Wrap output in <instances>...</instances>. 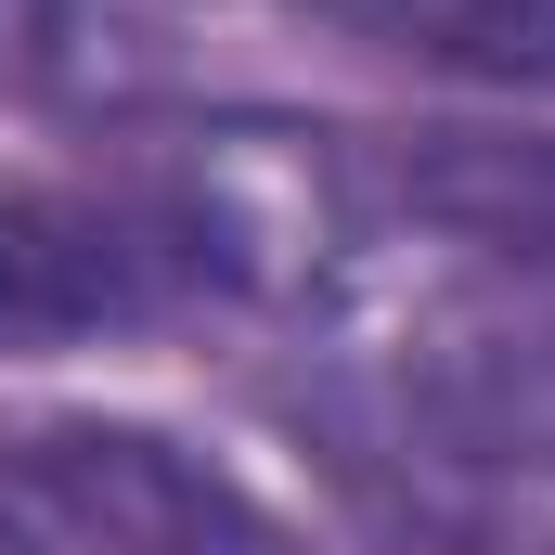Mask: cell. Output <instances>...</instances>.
<instances>
[{
    "instance_id": "3",
    "label": "cell",
    "mask_w": 555,
    "mask_h": 555,
    "mask_svg": "<svg viewBox=\"0 0 555 555\" xmlns=\"http://www.w3.org/2000/svg\"><path fill=\"white\" fill-rule=\"evenodd\" d=\"M375 181H388L401 220L478 246L491 272L555 284V130H465V117L452 130H401L375 155Z\"/></svg>"
},
{
    "instance_id": "6",
    "label": "cell",
    "mask_w": 555,
    "mask_h": 555,
    "mask_svg": "<svg viewBox=\"0 0 555 555\" xmlns=\"http://www.w3.org/2000/svg\"><path fill=\"white\" fill-rule=\"evenodd\" d=\"M543 555H555V543H543Z\"/></svg>"
},
{
    "instance_id": "2",
    "label": "cell",
    "mask_w": 555,
    "mask_h": 555,
    "mask_svg": "<svg viewBox=\"0 0 555 555\" xmlns=\"http://www.w3.org/2000/svg\"><path fill=\"white\" fill-rule=\"evenodd\" d=\"M220 246L181 207V181L142 194H0V349H52V336H104L155 323L181 297H207Z\"/></svg>"
},
{
    "instance_id": "4",
    "label": "cell",
    "mask_w": 555,
    "mask_h": 555,
    "mask_svg": "<svg viewBox=\"0 0 555 555\" xmlns=\"http://www.w3.org/2000/svg\"><path fill=\"white\" fill-rule=\"evenodd\" d=\"M336 39L401 52L439 78H491V91H555V0H310Z\"/></svg>"
},
{
    "instance_id": "1",
    "label": "cell",
    "mask_w": 555,
    "mask_h": 555,
    "mask_svg": "<svg viewBox=\"0 0 555 555\" xmlns=\"http://www.w3.org/2000/svg\"><path fill=\"white\" fill-rule=\"evenodd\" d=\"M0 555H284L272 517L155 426L0 439Z\"/></svg>"
},
{
    "instance_id": "5",
    "label": "cell",
    "mask_w": 555,
    "mask_h": 555,
    "mask_svg": "<svg viewBox=\"0 0 555 555\" xmlns=\"http://www.w3.org/2000/svg\"><path fill=\"white\" fill-rule=\"evenodd\" d=\"M78 52V0H0V78H65Z\"/></svg>"
}]
</instances>
